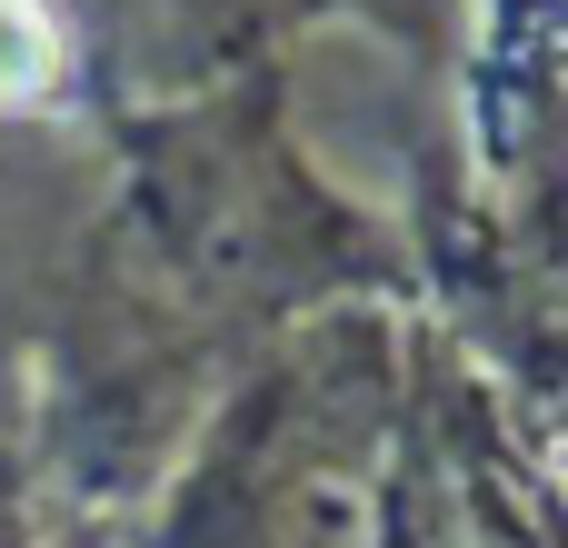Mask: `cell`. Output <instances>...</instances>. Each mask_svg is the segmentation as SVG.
Listing matches in <instances>:
<instances>
[{
    "instance_id": "obj_1",
    "label": "cell",
    "mask_w": 568,
    "mask_h": 548,
    "mask_svg": "<svg viewBox=\"0 0 568 548\" xmlns=\"http://www.w3.org/2000/svg\"><path fill=\"white\" fill-rule=\"evenodd\" d=\"M50 70V30H40V10L30 0H0V90H30Z\"/></svg>"
}]
</instances>
